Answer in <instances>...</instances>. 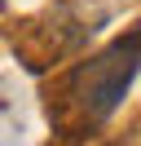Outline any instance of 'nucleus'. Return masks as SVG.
Returning <instances> with one entry per match:
<instances>
[{
    "mask_svg": "<svg viewBox=\"0 0 141 146\" xmlns=\"http://www.w3.org/2000/svg\"><path fill=\"white\" fill-rule=\"evenodd\" d=\"M137 44H141V40H137V31H132V36L115 40L101 58H93L88 66L75 71L70 93L79 98V106H84L93 119H106V115L123 102L132 75H137Z\"/></svg>",
    "mask_w": 141,
    "mask_h": 146,
    "instance_id": "f257e3e1",
    "label": "nucleus"
}]
</instances>
